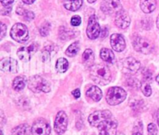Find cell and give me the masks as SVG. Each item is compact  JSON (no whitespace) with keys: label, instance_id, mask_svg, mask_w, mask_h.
<instances>
[{"label":"cell","instance_id":"obj_29","mask_svg":"<svg viewBox=\"0 0 159 135\" xmlns=\"http://www.w3.org/2000/svg\"><path fill=\"white\" fill-rule=\"evenodd\" d=\"M54 51V48H53L52 45L51 46H48L44 48V50H43V52H42V54H43V61H47L50 59V56H51V52Z\"/></svg>","mask_w":159,"mask_h":135},{"label":"cell","instance_id":"obj_33","mask_svg":"<svg viewBox=\"0 0 159 135\" xmlns=\"http://www.w3.org/2000/svg\"><path fill=\"white\" fill-rule=\"evenodd\" d=\"M23 18H24V20H26V21H31V20H34V12H31V11H29V10H25L24 13H23Z\"/></svg>","mask_w":159,"mask_h":135},{"label":"cell","instance_id":"obj_17","mask_svg":"<svg viewBox=\"0 0 159 135\" xmlns=\"http://www.w3.org/2000/svg\"><path fill=\"white\" fill-rule=\"evenodd\" d=\"M86 96L95 102H99L102 97V90L96 85H93L86 91Z\"/></svg>","mask_w":159,"mask_h":135},{"label":"cell","instance_id":"obj_7","mask_svg":"<svg viewBox=\"0 0 159 135\" xmlns=\"http://www.w3.org/2000/svg\"><path fill=\"white\" fill-rule=\"evenodd\" d=\"M133 46L137 51L148 54L153 51V44L151 41L141 37H135L133 40Z\"/></svg>","mask_w":159,"mask_h":135},{"label":"cell","instance_id":"obj_35","mask_svg":"<svg viewBox=\"0 0 159 135\" xmlns=\"http://www.w3.org/2000/svg\"><path fill=\"white\" fill-rule=\"evenodd\" d=\"M0 25H1V39H2L3 37H4V36L6 35V29H7V27H6V25H5L3 23H0Z\"/></svg>","mask_w":159,"mask_h":135},{"label":"cell","instance_id":"obj_30","mask_svg":"<svg viewBox=\"0 0 159 135\" xmlns=\"http://www.w3.org/2000/svg\"><path fill=\"white\" fill-rule=\"evenodd\" d=\"M127 83L129 87H131V88H141V84L140 83L139 81H138V79H134V78H130V79H127Z\"/></svg>","mask_w":159,"mask_h":135},{"label":"cell","instance_id":"obj_39","mask_svg":"<svg viewBox=\"0 0 159 135\" xmlns=\"http://www.w3.org/2000/svg\"><path fill=\"white\" fill-rule=\"evenodd\" d=\"M25 10H26V9H23L22 6H18V7L16 8V13L18 14V15L23 16V13H24Z\"/></svg>","mask_w":159,"mask_h":135},{"label":"cell","instance_id":"obj_32","mask_svg":"<svg viewBox=\"0 0 159 135\" xmlns=\"http://www.w3.org/2000/svg\"><path fill=\"white\" fill-rule=\"evenodd\" d=\"M82 23V19L79 16L75 15L73 16L71 19V24L74 26H78L81 24Z\"/></svg>","mask_w":159,"mask_h":135},{"label":"cell","instance_id":"obj_41","mask_svg":"<svg viewBox=\"0 0 159 135\" xmlns=\"http://www.w3.org/2000/svg\"><path fill=\"white\" fill-rule=\"evenodd\" d=\"M22 1H23L25 4L30 5V4H33V3H34L36 0H22Z\"/></svg>","mask_w":159,"mask_h":135},{"label":"cell","instance_id":"obj_27","mask_svg":"<svg viewBox=\"0 0 159 135\" xmlns=\"http://www.w3.org/2000/svg\"><path fill=\"white\" fill-rule=\"evenodd\" d=\"M141 91H142L143 94L145 96H150L152 93V89L151 88V85L149 84L148 82H146V81H144V82L141 83Z\"/></svg>","mask_w":159,"mask_h":135},{"label":"cell","instance_id":"obj_15","mask_svg":"<svg viewBox=\"0 0 159 135\" xmlns=\"http://www.w3.org/2000/svg\"><path fill=\"white\" fill-rule=\"evenodd\" d=\"M0 68L3 71L11 73H16L18 72L19 66L18 62L16 59L11 58H5L0 63Z\"/></svg>","mask_w":159,"mask_h":135},{"label":"cell","instance_id":"obj_1","mask_svg":"<svg viewBox=\"0 0 159 135\" xmlns=\"http://www.w3.org/2000/svg\"><path fill=\"white\" fill-rule=\"evenodd\" d=\"M90 78L93 82L100 85H106L111 81L112 74L108 66L103 64L93 65L90 68Z\"/></svg>","mask_w":159,"mask_h":135},{"label":"cell","instance_id":"obj_6","mask_svg":"<svg viewBox=\"0 0 159 135\" xmlns=\"http://www.w3.org/2000/svg\"><path fill=\"white\" fill-rule=\"evenodd\" d=\"M38 47V43H37L36 42H32L26 46L21 47L17 51V55L20 60L24 62H27L30 60L33 55L37 52Z\"/></svg>","mask_w":159,"mask_h":135},{"label":"cell","instance_id":"obj_8","mask_svg":"<svg viewBox=\"0 0 159 135\" xmlns=\"http://www.w3.org/2000/svg\"><path fill=\"white\" fill-rule=\"evenodd\" d=\"M122 71L124 74H134L138 71L141 68V63L137 59L129 57L121 61Z\"/></svg>","mask_w":159,"mask_h":135},{"label":"cell","instance_id":"obj_24","mask_svg":"<svg viewBox=\"0 0 159 135\" xmlns=\"http://www.w3.org/2000/svg\"><path fill=\"white\" fill-rule=\"evenodd\" d=\"M68 61L64 57H60L57 59V62H56V69L58 72L64 73L68 70Z\"/></svg>","mask_w":159,"mask_h":135},{"label":"cell","instance_id":"obj_22","mask_svg":"<svg viewBox=\"0 0 159 135\" xmlns=\"http://www.w3.org/2000/svg\"><path fill=\"white\" fill-rule=\"evenodd\" d=\"M100 57L106 62L113 63L115 59L114 54L113 51L108 48H102L100 51Z\"/></svg>","mask_w":159,"mask_h":135},{"label":"cell","instance_id":"obj_42","mask_svg":"<svg viewBox=\"0 0 159 135\" xmlns=\"http://www.w3.org/2000/svg\"><path fill=\"white\" fill-rule=\"evenodd\" d=\"M132 135H142V133H141L140 131H137V132H134Z\"/></svg>","mask_w":159,"mask_h":135},{"label":"cell","instance_id":"obj_26","mask_svg":"<svg viewBox=\"0 0 159 135\" xmlns=\"http://www.w3.org/2000/svg\"><path fill=\"white\" fill-rule=\"evenodd\" d=\"M79 51V42L76 41L75 43H71L68 48H67L65 54L68 57H75L78 54Z\"/></svg>","mask_w":159,"mask_h":135},{"label":"cell","instance_id":"obj_31","mask_svg":"<svg viewBox=\"0 0 159 135\" xmlns=\"http://www.w3.org/2000/svg\"><path fill=\"white\" fill-rule=\"evenodd\" d=\"M148 135H158V128L155 124H150L148 126Z\"/></svg>","mask_w":159,"mask_h":135},{"label":"cell","instance_id":"obj_38","mask_svg":"<svg viewBox=\"0 0 159 135\" xmlns=\"http://www.w3.org/2000/svg\"><path fill=\"white\" fill-rule=\"evenodd\" d=\"M71 94H72V96H74L75 99H79V98L80 97V96H81L80 90H79V88H76V89H75L74 91H72Z\"/></svg>","mask_w":159,"mask_h":135},{"label":"cell","instance_id":"obj_14","mask_svg":"<svg viewBox=\"0 0 159 135\" xmlns=\"http://www.w3.org/2000/svg\"><path fill=\"white\" fill-rule=\"evenodd\" d=\"M110 45L114 51L121 52L126 48V42L121 34H114L110 37Z\"/></svg>","mask_w":159,"mask_h":135},{"label":"cell","instance_id":"obj_13","mask_svg":"<svg viewBox=\"0 0 159 135\" xmlns=\"http://www.w3.org/2000/svg\"><path fill=\"white\" fill-rule=\"evenodd\" d=\"M112 113L110 110H100L96 111L89 116V122L93 127H98L99 124Z\"/></svg>","mask_w":159,"mask_h":135},{"label":"cell","instance_id":"obj_25","mask_svg":"<svg viewBox=\"0 0 159 135\" xmlns=\"http://www.w3.org/2000/svg\"><path fill=\"white\" fill-rule=\"evenodd\" d=\"M75 37V32L70 29H67L65 27H61L59 30V37L61 40H66L68 39H71L73 37Z\"/></svg>","mask_w":159,"mask_h":135},{"label":"cell","instance_id":"obj_28","mask_svg":"<svg viewBox=\"0 0 159 135\" xmlns=\"http://www.w3.org/2000/svg\"><path fill=\"white\" fill-rule=\"evenodd\" d=\"M50 29H51V24H50L48 22H44L43 24L40 26L39 31H40V34L42 37H46L49 34Z\"/></svg>","mask_w":159,"mask_h":135},{"label":"cell","instance_id":"obj_11","mask_svg":"<svg viewBox=\"0 0 159 135\" xmlns=\"http://www.w3.org/2000/svg\"><path fill=\"white\" fill-rule=\"evenodd\" d=\"M68 127V116L64 111H59L54 119V128L58 135H62Z\"/></svg>","mask_w":159,"mask_h":135},{"label":"cell","instance_id":"obj_37","mask_svg":"<svg viewBox=\"0 0 159 135\" xmlns=\"http://www.w3.org/2000/svg\"><path fill=\"white\" fill-rule=\"evenodd\" d=\"M11 9H12L11 6H8V7H4V9H2V11H1L2 15H8V14H9V12H11Z\"/></svg>","mask_w":159,"mask_h":135},{"label":"cell","instance_id":"obj_9","mask_svg":"<svg viewBox=\"0 0 159 135\" xmlns=\"http://www.w3.org/2000/svg\"><path fill=\"white\" fill-rule=\"evenodd\" d=\"M101 9L105 13L113 15L122 11V6L120 0H102Z\"/></svg>","mask_w":159,"mask_h":135},{"label":"cell","instance_id":"obj_16","mask_svg":"<svg viewBox=\"0 0 159 135\" xmlns=\"http://www.w3.org/2000/svg\"><path fill=\"white\" fill-rule=\"evenodd\" d=\"M130 23V18L127 13L124 11H120L116 14L115 18V24L120 29H126L129 26Z\"/></svg>","mask_w":159,"mask_h":135},{"label":"cell","instance_id":"obj_4","mask_svg":"<svg viewBox=\"0 0 159 135\" xmlns=\"http://www.w3.org/2000/svg\"><path fill=\"white\" fill-rule=\"evenodd\" d=\"M117 125V121L111 114L106 118L98 127L99 135H116Z\"/></svg>","mask_w":159,"mask_h":135},{"label":"cell","instance_id":"obj_10","mask_svg":"<svg viewBox=\"0 0 159 135\" xmlns=\"http://www.w3.org/2000/svg\"><path fill=\"white\" fill-rule=\"evenodd\" d=\"M86 34L89 38H90L91 40H95V39L98 38L99 34H101L100 25L98 23L97 19L95 15H92L89 19Z\"/></svg>","mask_w":159,"mask_h":135},{"label":"cell","instance_id":"obj_3","mask_svg":"<svg viewBox=\"0 0 159 135\" xmlns=\"http://www.w3.org/2000/svg\"><path fill=\"white\" fill-rule=\"evenodd\" d=\"M127 92L120 87H112L109 88L106 95V99L108 104L111 106H116L125 100Z\"/></svg>","mask_w":159,"mask_h":135},{"label":"cell","instance_id":"obj_12","mask_svg":"<svg viewBox=\"0 0 159 135\" xmlns=\"http://www.w3.org/2000/svg\"><path fill=\"white\" fill-rule=\"evenodd\" d=\"M31 132L32 135H49L51 133V127L47 121L38 119L33 124Z\"/></svg>","mask_w":159,"mask_h":135},{"label":"cell","instance_id":"obj_19","mask_svg":"<svg viewBox=\"0 0 159 135\" xmlns=\"http://www.w3.org/2000/svg\"><path fill=\"white\" fill-rule=\"evenodd\" d=\"M31 128L28 124H23L14 127L12 130V135H30Z\"/></svg>","mask_w":159,"mask_h":135},{"label":"cell","instance_id":"obj_46","mask_svg":"<svg viewBox=\"0 0 159 135\" xmlns=\"http://www.w3.org/2000/svg\"><path fill=\"white\" fill-rule=\"evenodd\" d=\"M156 81L158 82V83L159 84V74H158V75L156 77Z\"/></svg>","mask_w":159,"mask_h":135},{"label":"cell","instance_id":"obj_34","mask_svg":"<svg viewBox=\"0 0 159 135\" xmlns=\"http://www.w3.org/2000/svg\"><path fill=\"white\" fill-rule=\"evenodd\" d=\"M144 74V80L146 82H150L152 79V72L150 70H145L143 73Z\"/></svg>","mask_w":159,"mask_h":135},{"label":"cell","instance_id":"obj_21","mask_svg":"<svg viewBox=\"0 0 159 135\" xmlns=\"http://www.w3.org/2000/svg\"><path fill=\"white\" fill-rule=\"evenodd\" d=\"M94 54L91 49H86L82 54V61L86 66H93L94 63Z\"/></svg>","mask_w":159,"mask_h":135},{"label":"cell","instance_id":"obj_44","mask_svg":"<svg viewBox=\"0 0 159 135\" xmlns=\"http://www.w3.org/2000/svg\"><path fill=\"white\" fill-rule=\"evenodd\" d=\"M157 119H158V124L159 126V110L158 111V113H157Z\"/></svg>","mask_w":159,"mask_h":135},{"label":"cell","instance_id":"obj_18","mask_svg":"<svg viewBox=\"0 0 159 135\" xmlns=\"http://www.w3.org/2000/svg\"><path fill=\"white\" fill-rule=\"evenodd\" d=\"M141 9L144 13H151L157 7V0H141Z\"/></svg>","mask_w":159,"mask_h":135},{"label":"cell","instance_id":"obj_36","mask_svg":"<svg viewBox=\"0 0 159 135\" xmlns=\"http://www.w3.org/2000/svg\"><path fill=\"white\" fill-rule=\"evenodd\" d=\"M14 0H1V3L4 7H8L10 6L13 3Z\"/></svg>","mask_w":159,"mask_h":135},{"label":"cell","instance_id":"obj_2","mask_svg":"<svg viewBox=\"0 0 159 135\" xmlns=\"http://www.w3.org/2000/svg\"><path fill=\"white\" fill-rule=\"evenodd\" d=\"M28 87L34 92H49L51 91L49 82L40 75H34L30 78Z\"/></svg>","mask_w":159,"mask_h":135},{"label":"cell","instance_id":"obj_23","mask_svg":"<svg viewBox=\"0 0 159 135\" xmlns=\"http://www.w3.org/2000/svg\"><path fill=\"white\" fill-rule=\"evenodd\" d=\"M26 85V78L24 76H17L12 82V88L16 91H21Z\"/></svg>","mask_w":159,"mask_h":135},{"label":"cell","instance_id":"obj_45","mask_svg":"<svg viewBox=\"0 0 159 135\" xmlns=\"http://www.w3.org/2000/svg\"><path fill=\"white\" fill-rule=\"evenodd\" d=\"M96 1V0H88V2L89 3H93V2H95Z\"/></svg>","mask_w":159,"mask_h":135},{"label":"cell","instance_id":"obj_20","mask_svg":"<svg viewBox=\"0 0 159 135\" xmlns=\"http://www.w3.org/2000/svg\"><path fill=\"white\" fill-rule=\"evenodd\" d=\"M83 0H63L65 9L69 11H77L82 6Z\"/></svg>","mask_w":159,"mask_h":135},{"label":"cell","instance_id":"obj_43","mask_svg":"<svg viewBox=\"0 0 159 135\" xmlns=\"http://www.w3.org/2000/svg\"><path fill=\"white\" fill-rule=\"evenodd\" d=\"M156 24H157V26H158V28L159 29V15L158 16V18H157V21H156Z\"/></svg>","mask_w":159,"mask_h":135},{"label":"cell","instance_id":"obj_5","mask_svg":"<svg viewBox=\"0 0 159 135\" xmlns=\"http://www.w3.org/2000/svg\"><path fill=\"white\" fill-rule=\"evenodd\" d=\"M10 36L16 41L19 43H24L29 39L27 27L23 23H16L11 29Z\"/></svg>","mask_w":159,"mask_h":135},{"label":"cell","instance_id":"obj_40","mask_svg":"<svg viewBox=\"0 0 159 135\" xmlns=\"http://www.w3.org/2000/svg\"><path fill=\"white\" fill-rule=\"evenodd\" d=\"M101 33H102V38H104L105 37H107V35H108V29H107V27H104L103 29H102V30L101 31Z\"/></svg>","mask_w":159,"mask_h":135}]
</instances>
